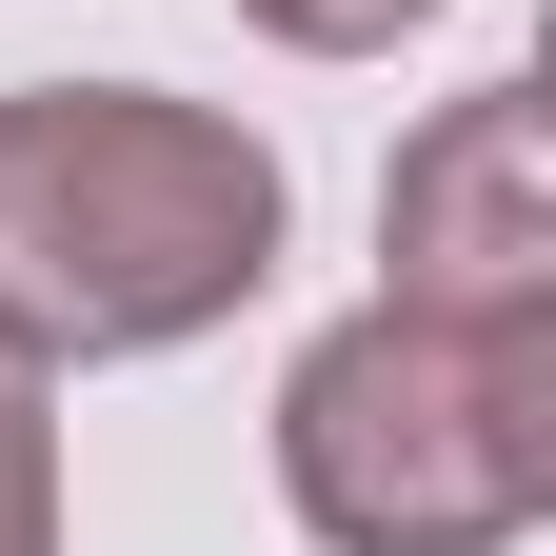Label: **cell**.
<instances>
[{
  "label": "cell",
  "instance_id": "6da1fadb",
  "mask_svg": "<svg viewBox=\"0 0 556 556\" xmlns=\"http://www.w3.org/2000/svg\"><path fill=\"white\" fill-rule=\"evenodd\" d=\"M278 278V160L219 100L40 80L0 100V358H179Z\"/></svg>",
  "mask_w": 556,
  "mask_h": 556
},
{
  "label": "cell",
  "instance_id": "7a4b0ae2",
  "mask_svg": "<svg viewBox=\"0 0 556 556\" xmlns=\"http://www.w3.org/2000/svg\"><path fill=\"white\" fill-rule=\"evenodd\" d=\"M278 497L338 556H497L556 517V318L378 299L278 378Z\"/></svg>",
  "mask_w": 556,
  "mask_h": 556
},
{
  "label": "cell",
  "instance_id": "3957f363",
  "mask_svg": "<svg viewBox=\"0 0 556 556\" xmlns=\"http://www.w3.org/2000/svg\"><path fill=\"white\" fill-rule=\"evenodd\" d=\"M378 299H438V318H556V100L536 80H477L397 139V199H378Z\"/></svg>",
  "mask_w": 556,
  "mask_h": 556
},
{
  "label": "cell",
  "instance_id": "277c9868",
  "mask_svg": "<svg viewBox=\"0 0 556 556\" xmlns=\"http://www.w3.org/2000/svg\"><path fill=\"white\" fill-rule=\"evenodd\" d=\"M0 556H60V417L21 358H0Z\"/></svg>",
  "mask_w": 556,
  "mask_h": 556
},
{
  "label": "cell",
  "instance_id": "5b68a950",
  "mask_svg": "<svg viewBox=\"0 0 556 556\" xmlns=\"http://www.w3.org/2000/svg\"><path fill=\"white\" fill-rule=\"evenodd\" d=\"M258 40H299V60H378L397 21H438V0H239Z\"/></svg>",
  "mask_w": 556,
  "mask_h": 556
}]
</instances>
